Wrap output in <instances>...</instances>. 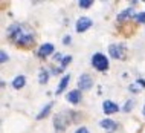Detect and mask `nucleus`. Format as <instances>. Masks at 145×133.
<instances>
[{
	"label": "nucleus",
	"mask_w": 145,
	"mask_h": 133,
	"mask_svg": "<svg viewBox=\"0 0 145 133\" xmlns=\"http://www.w3.org/2000/svg\"><path fill=\"white\" fill-rule=\"evenodd\" d=\"M8 35L17 46L22 48H28V46L34 45V31L28 28V26L22 25V23H14L8 28Z\"/></svg>",
	"instance_id": "f257e3e1"
},
{
	"label": "nucleus",
	"mask_w": 145,
	"mask_h": 133,
	"mask_svg": "<svg viewBox=\"0 0 145 133\" xmlns=\"http://www.w3.org/2000/svg\"><path fill=\"white\" fill-rule=\"evenodd\" d=\"M72 112H60L55 115V118H54V128L61 133L64 132L66 128H67V126L70 123H72Z\"/></svg>",
	"instance_id": "f03ea898"
},
{
	"label": "nucleus",
	"mask_w": 145,
	"mask_h": 133,
	"mask_svg": "<svg viewBox=\"0 0 145 133\" xmlns=\"http://www.w3.org/2000/svg\"><path fill=\"white\" fill-rule=\"evenodd\" d=\"M90 63H92V66L98 70V72H105V70L108 69V58H107V55H104V54H101V52H96L95 55L92 57Z\"/></svg>",
	"instance_id": "7ed1b4c3"
},
{
	"label": "nucleus",
	"mask_w": 145,
	"mask_h": 133,
	"mask_svg": "<svg viewBox=\"0 0 145 133\" xmlns=\"http://www.w3.org/2000/svg\"><path fill=\"white\" fill-rule=\"evenodd\" d=\"M125 52H127V49H125V46L121 45V43H112V45L108 46V54H110V57L115 58V60H122L125 57Z\"/></svg>",
	"instance_id": "20e7f679"
},
{
	"label": "nucleus",
	"mask_w": 145,
	"mask_h": 133,
	"mask_svg": "<svg viewBox=\"0 0 145 133\" xmlns=\"http://www.w3.org/2000/svg\"><path fill=\"white\" fill-rule=\"evenodd\" d=\"M93 87V78L89 73H81L80 78H78V89L81 92L83 90H90Z\"/></svg>",
	"instance_id": "39448f33"
},
{
	"label": "nucleus",
	"mask_w": 145,
	"mask_h": 133,
	"mask_svg": "<svg viewBox=\"0 0 145 133\" xmlns=\"http://www.w3.org/2000/svg\"><path fill=\"white\" fill-rule=\"evenodd\" d=\"M92 25H93V20L92 18H89V17H80L76 20V23H75V31L76 32H86L87 29H90L92 28Z\"/></svg>",
	"instance_id": "423d86ee"
},
{
	"label": "nucleus",
	"mask_w": 145,
	"mask_h": 133,
	"mask_svg": "<svg viewBox=\"0 0 145 133\" xmlns=\"http://www.w3.org/2000/svg\"><path fill=\"white\" fill-rule=\"evenodd\" d=\"M54 50H55V46H54L52 43H43L37 50V55L40 58H46V57H49L50 54H54Z\"/></svg>",
	"instance_id": "0eeeda50"
},
{
	"label": "nucleus",
	"mask_w": 145,
	"mask_h": 133,
	"mask_svg": "<svg viewBox=\"0 0 145 133\" xmlns=\"http://www.w3.org/2000/svg\"><path fill=\"white\" fill-rule=\"evenodd\" d=\"M103 112L105 115H113V113L119 112V105L116 103H113L112 100H105L103 103Z\"/></svg>",
	"instance_id": "6e6552de"
},
{
	"label": "nucleus",
	"mask_w": 145,
	"mask_h": 133,
	"mask_svg": "<svg viewBox=\"0 0 145 133\" xmlns=\"http://www.w3.org/2000/svg\"><path fill=\"white\" fill-rule=\"evenodd\" d=\"M81 96H83V93H81L80 89H73V90H70L67 95H66V100H67L70 104H80Z\"/></svg>",
	"instance_id": "1a4fd4ad"
},
{
	"label": "nucleus",
	"mask_w": 145,
	"mask_h": 133,
	"mask_svg": "<svg viewBox=\"0 0 145 133\" xmlns=\"http://www.w3.org/2000/svg\"><path fill=\"white\" fill-rule=\"evenodd\" d=\"M99 127L104 128V130H107L108 133H113L118 128V124L113 119H110V118H104V119L99 121Z\"/></svg>",
	"instance_id": "9d476101"
},
{
	"label": "nucleus",
	"mask_w": 145,
	"mask_h": 133,
	"mask_svg": "<svg viewBox=\"0 0 145 133\" xmlns=\"http://www.w3.org/2000/svg\"><path fill=\"white\" fill-rule=\"evenodd\" d=\"M69 81H70V73H66V75L60 80V83H58V87H57V90H55L57 95H60V93H63V92L66 90V87H67Z\"/></svg>",
	"instance_id": "9b49d317"
},
{
	"label": "nucleus",
	"mask_w": 145,
	"mask_h": 133,
	"mask_svg": "<svg viewBox=\"0 0 145 133\" xmlns=\"http://www.w3.org/2000/svg\"><path fill=\"white\" fill-rule=\"evenodd\" d=\"M54 107V101H50V103H48L44 105V107L41 109L40 112H38V115H37V119L40 121V119H43V118H46V116L49 115V112H50V109Z\"/></svg>",
	"instance_id": "f8f14e48"
},
{
	"label": "nucleus",
	"mask_w": 145,
	"mask_h": 133,
	"mask_svg": "<svg viewBox=\"0 0 145 133\" xmlns=\"http://www.w3.org/2000/svg\"><path fill=\"white\" fill-rule=\"evenodd\" d=\"M49 70L48 69H44V67H41L40 70H38V83L40 84H46L49 81Z\"/></svg>",
	"instance_id": "ddd939ff"
},
{
	"label": "nucleus",
	"mask_w": 145,
	"mask_h": 133,
	"mask_svg": "<svg viewBox=\"0 0 145 133\" xmlns=\"http://www.w3.org/2000/svg\"><path fill=\"white\" fill-rule=\"evenodd\" d=\"M25 84H26V78L23 75H17L12 80V87L14 89H23V87H25Z\"/></svg>",
	"instance_id": "4468645a"
},
{
	"label": "nucleus",
	"mask_w": 145,
	"mask_h": 133,
	"mask_svg": "<svg viewBox=\"0 0 145 133\" xmlns=\"http://www.w3.org/2000/svg\"><path fill=\"white\" fill-rule=\"evenodd\" d=\"M131 15H135V12H133V8H127V9L121 11V12L118 14V22H124L125 18H130Z\"/></svg>",
	"instance_id": "2eb2a0df"
},
{
	"label": "nucleus",
	"mask_w": 145,
	"mask_h": 133,
	"mask_svg": "<svg viewBox=\"0 0 145 133\" xmlns=\"http://www.w3.org/2000/svg\"><path fill=\"white\" fill-rule=\"evenodd\" d=\"M133 18H135L136 23H145V12H144V11H140V12H135Z\"/></svg>",
	"instance_id": "dca6fc26"
},
{
	"label": "nucleus",
	"mask_w": 145,
	"mask_h": 133,
	"mask_svg": "<svg viewBox=\"0 0 145 133\" xmlns=\"http://www.w3.org/2000/svg\"><path fill=\"white\" fill-rule=\"evenodd\" d=\"M70 61H72V55H64V57H63V60L60 61V69L61 70H64L66 69V66H67L69 63H70Z\"/></svg>",
	"instance_id": "f3484780"
},
{
	"label": "nucleus",
	"mask_w": 145,
	"mask_h": 133,
	"mask_svg": "<svg viewBox=\"0 0 145 133\" xmlns=\"http://www.w3.org/2000/svg\"><path fill=\"white\" fill-rule=\"evenodd\" d=\"M92 5H93L92 0H80V2H78V6H80V8H89Z\"/></svg>",
	"instance_id": "a211bd4d"
},
{
	"label": "nucleus",
	"mask_w": 145,
	"mask_h": 133,
	"mask_svg": "<svg viewBox=\"0 0 145 133\" xmlns=\"http://www.w3.org/2000/svg\"><path fill=\"white\" fill-rule=\"evenodd\" d=\"M133 104H135V101H133V100H130V101H127V103L124 104L122 110H124V112H130V110H131V107H133Z\"/></svg>",
	"instance_id": "6ab92c4d"
},
{
	"label": "nucleus",
	"mask_w": 145,
	"mask_h": 133,
	"mask_svg": "<svg viewBox=\"0 0 145 133\" xmlns=\"http://www.w3.org/2000/svg\"><path fill=\"white\" fill-rule=\"evenodd\" d=\"M6 61H8V54L5 50H2L0 52V63H6Z\"/></svg>",
	"instance_id": "aec40b11"
},
{
	"label": "nucleus",
	"mask_w": 145,
	"mask_h": 133,
	"mask_svg": "<svg viewBox=\"0 0 145 133\" xmlns=\"http://www.w3.org/2000/svg\"><path fill=\"white\" fill-rule=\"evenodd\" d=\"M75 133H90V132H89L87 127H78L75 130Z\"/></svg>",
	"instance_id": "412c9836"
},
{
	"label": "nucleus",
	"mask_w": 145,
	"mask_h": 133,
	"mask_svg": "<svg viewBox=\"0 0 145 133\" xmlns=\"http://www.w3.org/2000/svg\"><path fill=\"white\" fill-rule=\"evenodd\" d=\"M70 41H72V38H70V35H64V38H63V43H64V45H69Z\"/></svg>",
	"instance_id": "4be33fe9"
},
{
	"label": "nucleus",
	"mask_w": 145,
	"mask_h": 133,
	"mask_svg": "<svg viewBox=\"0 0 145 133\" xmlns=\"http://www.w3.org/2000/svg\"><path fill=\"white\" fill-rule=\"evenodd\" d=\"M142 115L145 116V105H144V107H142Z\"/></svg>",
	"instance_id": "5701e85b"
}]
</instances>
